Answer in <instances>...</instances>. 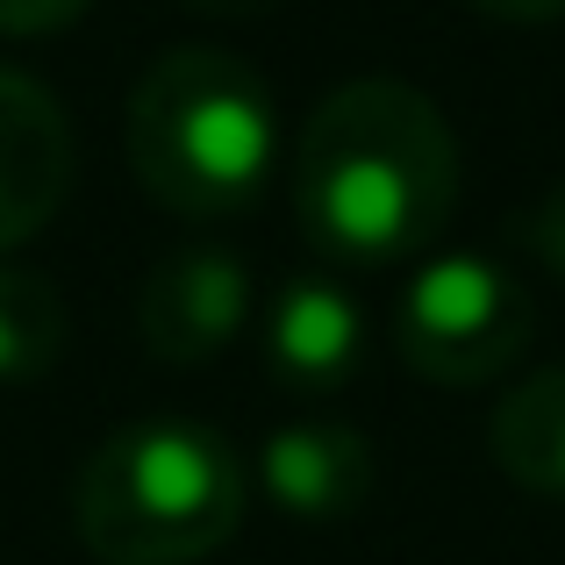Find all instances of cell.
Listing matches in <instances>:
<instances>
[{
	"mask_svg": "<svg viewBox=\"0 0 565 565\" xmlns=\"http://www.w3.org/2000/svg\"><path fill=\"white\" fill-rule=\"evenodd\" d=\"M487 451L523 494L565 501V365H544L523 386L494 401L487 415Z\"/></svg>",
	"mask_w": 565,
	"mask_h": 565,
	"instance_id": "9c48e42d",
	"label": "cell"
},
{
	"mask_svg": "<svg viewBox=\"0 0 565 565\" xmlns=\"http://www.w3.org/2000/svg\"><path fill=\"white\" fill-rule=\"evenodd\" d=\"M94 0H0V36H51L72 29Z\"/></svg>",
	"mask_w": 565,
	"mask_h": 565,
	"instance_id": "7c38bea8",
	"label": "cell"
},
{
	"mask_svg": "<svg viewBox=\"0 0 565 565\" xmlns=\"http://www.w3.org/2000/svg\"><path fill=\"white\" fill-rule=\"evenodd\" d=\"M472 14H487V22H558L565 0H466Z\"/></svg>",
	"mask_w": 565,
	"mask_h": 565,
	"instance_id": "4fadbf2b",
	"label": "cell"
},
{
	"mask_svg": "<svg viewBox=\"0 0 565 565\" xmlns=\"http://www.w3.org/2000/svg\"><path fill=\"white\" fill-rule=\"evenodd\" d=\"M537 301L487 250H429L394 294V351L429 386H487L530 351Z\"/></svg>",
	"mask_w": 565,
	"mask_h": 565,
	"instance_id": "277c9868",
	"label": "cell"
},
{
	"mask_svg": "<svg viewBox=\"0 0 565 565\" xmlns=\"http://www.w3.org/2000/svg\"><path fill=\"white\" fill-rule=\"evenodd\" d=\"M193 14H215V22H250V14H273L279 0H180Z\"/></svg>",
	"mask_w": 565,
	"mask_h": 565,
	"instance_id": "5bb4252c",
	"label": "cell"
},
{
	"mask_svg": "<svg viewBox=\"0 0 565 565\" xmlns=\"http://www.w3.org/2000/svg\"><path fill=\"white\" fill-rule=\"evenodd\" d=\"M258 316L250 265L222 244H186L158 258L137 287V337L158 365H215Z\"/></svg>",
	"mask_w": 565,
	"mask_h": 565,
	"instance_id": "5b68a950",
	"label": "cell"
},
{
	"mask_svg": "<svg viewBox=\"0 0 565 565\" xmlns=\"http://www.w3.org/2000/svg\"><path fill=\"white\" fill-rule=\"evenodd\" d=\"M129 172L166 215H244L279 172V108L236 51L172 43L143 65L122 115Z\"/></svg>",
	"mask_w": 565,
	"mask_h": 565,
	"instance_id": "3957f363",
	"label": "cell"
},
{
	"mask_svg": "<svg viewBox=\"0 0 565 565\" xmlns=\"http://www.w3.org/2000/svg\"><path fill=\"white\" fill-rule=\"evenodd\" d=\"M250 466L207 423L143 415L72 472V530L100 565H201L244 530Z\"/></svg>",
	"mask_w": 565,
	"mask_h": 565,
	"instance_id": "7a4b0ae2",
	"label": "cell"
},
{
	"mask_svg": "<svg viewBox=\"0 0 565 565\" xmlns=\"http://www.w3.org/2000/svg\"><path fill=\"white\" fill-rule=\"evenodd\" d=\"M373 437L337 415H294L258 444V487L287 523H351L373 501Z\"/></svg>",
	"mask_w": 565,
	"mask_h": 565,
	"instance_id": "8992f818",
	"label": "cell"
},
{
	"mask_svg": "<svg viewBox=\"0 0 565 565\" xmlns=\"http://www.w3.org/2000/svg\"><path fill=\"white\" fill-rule=\"evenodd\" d=\"M523 244H530V258H537L544 273H552L558 287H565V180L523 215Z\"/></svg>",
	"mask_w": 565,
	"mask_h": 565,
	"instance_id": "8fae6325",
	"label": "cell"
},
{
	"mask_svg": "<svg viewBox=\"0 0 565 565\" xmlns=\"http://www.w3.org/2000/svg\"><path fill=\"white\" fill-rule=\"evenodd\" d=\"M458 207V137L408 79H351L294 137V215L337 265L429 258Z\"/></svg>",
	"mask_w": 565,
	"mask_h": 565,
	"instance_id": "6da1fadb",
	"label": "cell"
},
{
	"mask_svg": "<svg viewBox=\"0 0 565 565\" xmlns=\"http://www.w3.org/2000/svg\"><path fill=\"white\" fill-rule=\"evenodd\" d=\"M72 351V308L43 273L0 265V386L43 380Z\"/></svg>",
	"mask_w": 565,
	"mask_h": 565,
	"instance_id": "30bf717a",
	"label": "cell"
},
{
	"mask_svg": "<svg viewBox=\"0 0 565 565\" xmlns=\"http://www.w3.org/2000/svg\"><path fill=\"white\" fill-rule=\"evenodd\" d=\"M72 193V122L57 94L0 65V258L51 230Z\"/></svg>",
	"mask_w": 565,
	"mask_h": 565,
	"instance_id": "52a82bcc",
	"label": "cell"
},
{
	"mask_svg": "<svg viewBox=\"0 0 565 565\" xmlns=\"http://www.w3.org/2000/svg\"><path fill=\"white\" fill-rule=\"evenodd\" d=\"M365 365V308L344 279L301 273L265 301V373L287 394L322 401L351 386Z\"/></svg>",
	"mask_w": 565,
	"mask_h": 565,
	"instance_id": "ba28073f",
	"label": "cell"
}]
</instances>
